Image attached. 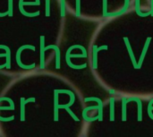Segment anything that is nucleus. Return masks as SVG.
Wrapping results in <instances>:
<instances>
[{
  "instance_id": "nucleus-1",
  "label": "nucleus",
  "mask_w": 153,
  "mask_h": 137,
  "mask_svg": "<svg viewBox=\"0 0 153 137\" xmlns=\"http://www.w3.org/2000/svg\"><path fill=\"white\" fill-rule=\"evenodd\" d=\"M151 40H152V38H148L147 40H146V43H145V45H144V48H143V53H142L140 61H139V63H138V69L141 68V66H142V64H143V58H144V57H145V55H146V51H147V49H148V48H149V44H150Z\"/></svg>"
},
{
  "instance_id": "nucleus-2",
  "label": "nucleus",
  "mask_w": 153,
  "mask_h": 137,
  "mask_svg": "<svg viewBox=\"0 0 153 137\" xmlns=\"http://www.w3.org/2000/svg\"><path fill=\"white\" fill-rule=\"evenodd\" d=\"M124 40H125V42L126 43V47H127L128 52H129V54H130V57H131V58H132V62H133L134 67H135L136 69H138V64H137L136 61H135V57H134V53H133V51H132V48H131L130 43H129V41H128V39H127V38H124Z\"/></svg>"
},
{
  "instance_id": "nucleus-3",
  "label": "nucleus",
  "mask_w": 153,
  "mask_h": 137,
  "mask_svg": "<svg viewBox=\"0 0 153 137\" xmlns=\"http://www.w3.org/2000/svg\"><path fill=\"white\" fill-rule=\"evenodd\" d=\"M138 102V106H139V109H138V120L141 121L142 120V115H143V109H142V102L138 100H136Z\"/></svg>"
}]
</instances>
